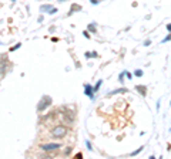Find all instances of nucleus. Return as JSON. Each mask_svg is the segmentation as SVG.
Returning a JSON list of instances; mask_svg holds the SVG:
<instances>
[{
  "mask_svg": "<svg viewBox=\"0 0 171 159\" xmlns=\"http://www.w3.org/2000/svg\"><path fill=\"white\" fill-rule=\"evenodd\" d=\"M66 135H67V128L63 125H57L56 128H53V131H51V136H53V138H57V139L64 138Z\"/></svg>",
  "mask_w": 171,
  "mask_h": 159,
  "instance_id": "nucleus-1",
  "label": "nucleus"
},
{
  "mask_svg": "<svg viewBox=\"0 0 171 159\" xmlns=\"http://www.w3.org/2000/svg\"><path fill=\"white\" fill-rule=\"evenodd\" d=\"M50 104H51V98H50V97H44V98L40 101V104L37 105V109H39V111H44V109H46Z\"/></svg>",
  "mask_w": 171,
  "mask_h": 159,
  "instance_id": "nucleus-2",
  "label": "nucleus"
},
{
  "mask_svg": "<svg viewBox=\"0 0 171 159\" xmlns=\"http://www.w3.org/2000/svg\"><path fill=\"white\" fill-rule=\"evenodd\" d=\"M63 117H64L67 124H73L74 122V112H71V111H64V112H63Z\"/></svg>",
  "mask_w": 171,
  "mask_h": 159,
  "instance_id": "nucleus-3",
  "label": "nucleus"
},
{
  "mask_svg": "<svg viewBox=\"0 0 171 159\" xmlns=\"http://www.w3.org/2000/svg\"><path fill=\"white\" fill-rule=\"evenodd\" d=\"M60 146H61L60 144H47V145H42L40 148L43 151H54V149H59Z\"/></svg>",
  "mask_w": 171,
  "mask_h": 159,
  "instance_id": "nucleus-4",
  "label": "nucleus"
},
{
  "mask_svg": "<svg viewBox=\"0 0 171 159\" xmlns=\"http://www.w3.org/2000/svg\"><path fill=\"white\" fill-rule=\"evenodd\" d=\"M135 89H137L141 95H145V94H147V88H145L144 85H137V87H135Z\"/></svg>",
  "mask_w": 171,
  "mask_h": 159,
  "instance_id": "nucleus-5",
  "label": "nucleus"
},
{
  "mask_svg": "<svg viewBox=\"0 0 171 159\" xmlns=\"http://www.w3.org/2000/svg\"><path fill=\"white\" fill-rule=\"evenodd\" d=\"M79 10H81V6H79V5L71 6V11H79Z\"/></svg>",
  "mask_w": 171,
  "mask_h": 159,
  "instance_id": "nucleus-6",
  "label": "nucleus"
},
{
  "mask_svg": "<svg viewBox=\"0 0 171 159\" xmlns=\"http://www.w3.org/2000/svg\"><path fill=\"white\" fill-rule=\"evenodd\" d=\"M86 94H87V95H91V87H90V85H86Z\"/></svg>",
  "mask_w": 171,
  "mask_h": 159,
  "instance_id": "nucleus-7",
  "label": "nucleus"
},
{
  "mask_svg": "<svg viewBox=\"0 0 171 159\" xmlns=\"http://www.w3.org/2000/svg\"><path fill=\"white\" fill-rule=\"evenodd\" d=\"M88 30H90V31H96V26H94V24H90V26H88Z\"/></svg>",
  "mask_w": 171,
  "mask_h": 159,
  "instance_id": "nucleus-8",
  "label": "nucleus"
},
{
  "mask_svg": "<svg viewBox=\"0 0 171 159\" xmlns=\"http://www.w3.org/2000/svg\"><path fill=\"white\" fill-rule=\"evenodd\" d=\"M135 75H137V77H141V75H143V71H141V70H137V71H135Z\"/></svg>",
  "mask_w": 171,
  "mask_h": 159,
  "instance_id": "nucleus-9",
  "label": "nucleus"
},
{
  "mask_svg": "<svg viewBox=\"0 0 171 159\" xmlns=\"http://www.w3.org/2000/svg\"><path fill=\"white\" fill-rule=\"evenodd\" d=\"M50 9H51L50 6H43V7H42V10H46V11H49Z\"/></svg>",
  "mask_w": 171,
  "mask_h": 159,
  "instance_id": "nucleus-10",
  "label": "nucleus"
},
{
  "mask_svg": "<svg viewBox=\"0 0 171 159\" xmlns=\"http://www.w3.org/2000/svg\"><path fill=\"white\" fill-rule=\"evenodd\" d=\"M76 158H77V159H81V158H83V155H81V154H77V155H76Z\"/></svg>",
  "mask_w": 171,
  "mask_h": 159,
  "instance_id": "nucleus-11",
  "label": "nucleus"
}]
</instances>
